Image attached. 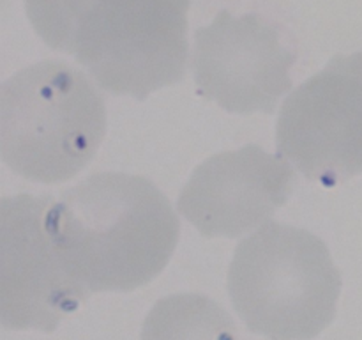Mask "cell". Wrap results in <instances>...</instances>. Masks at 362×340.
Wrapping results in <instances>:
<instances>
[{"label": "cell", "mask_w": 362, "mask_h": 340, "mask_svg": "<svg viewBox=\"0 0 362 340\" xmlns=\"http://www.w3.org/2000/svg\"><path fill=\"white\" fill-rule=\"evenodd\" d=\"M48 230L66 271L88 294L126 293L165 269L180 223L152 181L103 172L53 200Z\"/></svg>", "instance_id": "1"}, {"label": "cell", "mask_w": 362, "mask_h": 340, "mask_svg": "<svg viewBox=\"0 0 362 340\" xmlns=\"http://www.w3.org/2000/svg\"><path fill=\"white\" fill-rule=\"evenodd\" d=\"M25 9L39 38L110 94L144 101L186 74L189 0H25Z\"/></svg>", "instance_id": "2"}, {"label": "cell", "mask_w": 362, "mask_h": 340, "mask_svg": "<svg viewBox=\"0 0 362 340\" xmlns=\"http://www.w3.org/2000/svg\"><path fill=\"white\" fill-rule=\"evenodd\" d=\"M105 133V101L66 62L32 64L2 84L0 151L4 163L25 179H71L90 163Z\"/></svg>", "instance_id": "3"}, {"label": "cell", "mask_w": 362, "mask_h": 340, "mask_svg": "<svg viewBox=\"0 0 362 340\" xmlns=\"http://www.w3.org/2000/svg\"><path fill=\"white\" fill-rule=\"evenodd\" d=\"M341 273L310 230L267 222L233 254L228 294L247 329L269 340H311L336 317Z\"/></svg>", "instance_id": "4"}, {"label": "cell", "mask_w": 362, "mask_h": 340, "mask_svg": "<svg viewBox=\"0 0 362 340\" xmlns=\"http://www.w3.org/2000/svg\"><path fill=\"white\" fill-rule=\"evenodd\" d=\"M278 152L310 181L332 188L362 172V52L336 55L288 96Z\"/></svg>", "instance_id": "5"}, {"label": "cell", "mask_w": 362, "mask_h": 340, "mask_svg": "<svg viewBox=\"0 0 362 340\" xmlns=\"http://www.w3.org/2000/svg\"><path fill=\"white\" fill-rule=\"evenodd\" d=\"M52 195L2 198L0 315L6 329L53 332L88 293L66 271L48 230Z\"/></svg>", "instance_id": "6"}, {"label": "cell", "mask_w": 362, "mask_h": 340, "mask_svg": "<svg viewBox=\"0 0 362 340\" xmlns=\"http://www.w3.org/2000/svg\"><path fill=\"white\" fill-rule=\"evenodd\" d=\"M296 52L281 27L247 13L221 11L211 25L194 32L193 73L204 98L230 113H272L292 89Z\"/></svg>", "instance_id": "7"}, {"label": "cell", "mask_w": 362, "mask_h": 340, "mask_svg": "<svg viewBox=\"0 0 362 340\" xmlns=\"http://www.w3.org/2000/svg\"><path fill=\"white\" fill-rule=\"evenodd\" d=\"M296 174L258 145L211 156L194 169L177 209L205 237H239L288 202Z\"/></svg>", "instance_id": "8"}, {"label": "cell", "mask_w": 362, "mask_h": 340, "mask_svg": "<svg viewBox=\"0 0 362 340\" xmlns=\"http://www.w3.org/2000/svg\"><path fill=\"white\" fill-rule=\"evenodd\" d=\"M141 340H239L228 312L202 294H173L148 312Z\"/></svg>", "instance_id": "9"}]
</instances>
